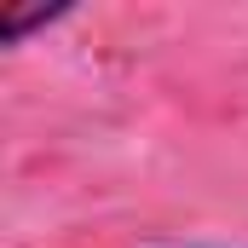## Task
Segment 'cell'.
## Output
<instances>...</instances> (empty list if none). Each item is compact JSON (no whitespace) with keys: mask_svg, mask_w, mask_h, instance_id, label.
Returning <instances> with one entry per match:
<instances>
[{"mask_svg":"<svg viewBox=\"0 0 248 248\" xmlns=\"http://www.w3.org/2000/svg\"><path fill=\"white\" fill-rule=\"evenodd\" d=\"M58 17H69V6H58V12H12V17H6V41L17 46L29 29H41V23H58Z\"/></svg>","mask_w":248,"mask_h":248,"instance_id":"1","label":"cell"}]
</instances>
